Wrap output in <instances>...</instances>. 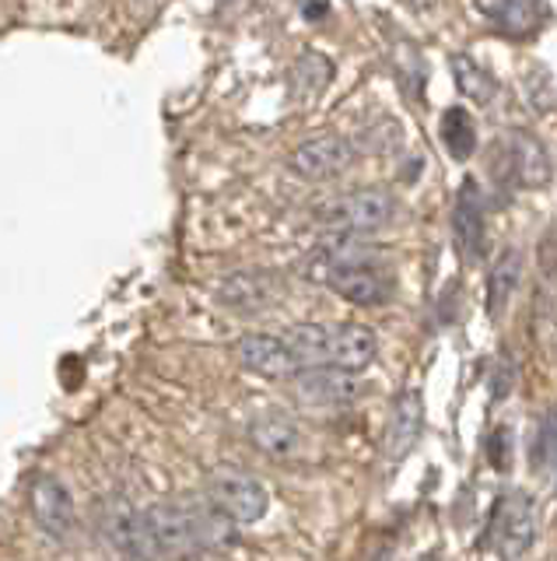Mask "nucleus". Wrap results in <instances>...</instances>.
<instances>
[{"label": "nucleus", "instance_id": "1", "mask_svg": "<svg viewBox=\"0 0 557 561\" xmlns=\"http://www.w3.org/2000/svg\"><path fill=\"white\" fill-rule=\"evenodd\" d=\"M154 558H186L224 548L235 537V523L221 516L207 495H183L144 508Z\"/></svg>", "mask_w": 557, "mask_h": 561}, {"label": "nucleus", "instance_id": "2", "mask_svg": "<svg viewBox=\"0 0 557 561\" xmlns=\"http://www.w3.org/2000/svg\"><path fill=\"white\" fill-rule=\"evenodd\" d=\"M326 232L337 236H372L379 228H386L396 218V197L382 186H361V190H347L340 197L323 201L312 210Z\"/></svg>", "mask_w": 557, "mask_h": 561}, {"label": "nucleus", "instance_id": "3", "mask_svg": "<svg viewBox=\"0 0 557 561\" xmlns=\"http://www.w3.org/2000/svg\"><path fill=\"white\" fill-rule=\"evenodd\" d=\"M204 495L211 499L218 513L229 516L235 526L259 523L267 516V505H270L267 488L259 484L250 470H239V467H218L207 473Z\"/></svg>", "mask_w": 557, "mask_h": 561}, {"label": "nucleus", "instance_id": "4", "mask_svg": "<svg viewBox=\"0 0 557 561\" xmlns=\"http://www.w3.org/2000/svg\"><path fill=\"white\" fill-rule=\"evenodd\" d=\"M491 172H498V180L539 190L550 183V154L539 140L526 130H512L504 134L498 158H491Z\"/></svg>", "mask_w": 557, "mask_h": 561}, {"label": "nucleus", "instance_id": "5", "mask_svg": "<svg viewBox=\"0 0 557 561\" xmlns=\"http://www.w3.org/2000/svg\"><path fill=\"white\" fill-rule=\"evenodd\" d=\"M355 158H358V148L347 137L320 134V137L302 140V145L288 154V169L305 183H329L351 169Z\"/></svg>", "mask_w": 557, "mask_h": 561}, {"label": "nucleus", "instance_id": "6", "mask_svg": "<svg viewBox=\"0 0 557 561\" xmlns=\"http://www.w3.org/2000/svg\"><path fill=\"white\" fill-rule=\"evenodd\" d=\"M28 505H32V519L43 534L54 540H67L78 526V508L74 495L67 491V484L57 473H36L28 484Z\"/></svg>", "mask_w": 557, "mask_h": 561}, {"label": "nucleus", "instance_id": "7", "mask_svg": "<svg viewBox=\"0 0 557 561\" xmlns=\"http://www.w3.org/2000/svg\"><path fill=\"white\" fill-rule=\"evenodd\" d=\"M536 540V505L522 491H509L495 513V551L504 561L526 558Z\"/></svg>", "mask_w": 557, "mask_h": 561}, {"label": "nucleus", "instance_id": "8", "mask_svg": "<svg viewBox=\"0 0 557 561\" xmlns=\"http://www.w3.org/2000/svg\"><path fill=\"white\" fill-rule=\"evenodd\" d=\"M235 358L246 373L259 376V379H294L302 373L299 358L291 355V347L285 344V337L277 333H242L235 341Z\"/></svg>", "mask_w": 557, "mask_h": 561}, {"label": "nucleus", "instance_id": "9", "mask_svg": "<svg viewBox=\"0 0 557 561\" xmlns=\"http://www.w3.org/2000/svg\"><path fill=\"white\" fill-rule=\"evenodd\" d=\"M291 393L299 397L309 408H347L364 393V382L355 373L344 368H302L291 379Z\"/></svg>", "mask_w": 557, "mask_h": 561}, {"label": "nucleus", "instance_id": "10", "mask_svg": "<svg viewBox=\"0 0 557 561\" xmlns=\"http://www.w3.org/2000/svg\"><path fill=\"white\" fill-rule=\"evenodd\" d=\"M452 232H456L460 253L469 263H480L487 250V210H484V193L477 180H463L456 193V207H452Z\"/></svg>", "mask_w": 557, "mask_h": 561}, {"label": "nucleus", "instance_id": "11", "mask_svg": "<svg viewBox=\"0 0 557 561\" xmlns=\"http://www.w3.org/2000/svg\"><path fill=\"white\" fill-rule=\"evenodd\" d=\"M214 298L224 309L259 312L277 298V277L270 271H232L214 285Z\"/></svg>", "mask_w": 557, "mask_h": 561}, {"label": "nucleus", "instance_id": "12", "mask_svg": "<svg viewBox=\"0 0 557 561\" xmlns=\"http://www.w3.org/2000/svg\"><path fill=\"white\" fill-rule=\"evenodd\" d=\"M329 288H334L344 302L351 306H361V309H372V306H382L390 302L393 295V274L379 267V260H369V263H358V267H347L340 274H334L326 280Z\"/></svg>", "mask_w": 557, "mask_h": 561}, {"label": "nucleus", "instance_id": "13", "mask_svg": "<svg viewBox=\"0 0 557 561\" xmlns=\"http://www.w3.org/2000/svg\"><path fill=\"white\" fill-rule=\"evenodd\" d=\"M379 355V337L372 327L364 323H329V351L326 365L344 368V373H361Z\"/></svg>", "mask_w": 557, "mask_h": 561}, {"label": "nucleus", "instance_id": "14", "mask_svg": "<svg viewBox=\"0 0 557 561\" xmlns=\"http://www.w3.org/2000/svg\"><path fill=\"white\" fill-rule=\"evenodd\" d=\"M425 428V403L417 390H404L390 408V421H386V438H382V453L390 456L393 463L407 460V453L417 446Z\"/></svg>", "mask_w": 557, "mask_h": 561}, {"label": "nucleus", "instance_id": "15", "mask_svg": "<svg viewBox=\"0 0 557 561\" xmlns=\"http://www.w3.org/2000/svg\"><path fill=\"white\" fill-rule=\"evenodd\" d=\"M250 443L274 460H288L302 449V428L299 421L281 411H264L250 421Z\"/></svg>", "mask_w": 557, "mask_h": 561}, {"label": "nucleus", "instance_id": "16", "mask_svg": "<svg viewBox=\"0 0 557 561\" xmlns=\"http://www.w3.org/2000/svg\"><path fill=\"white\" fill-rule=\"evenodd\" d=\"M519 288H522V253L515 245H504L491 267V277H487V316L501 320Z\"/></svg>", "mask_w": 557, "mask_h": 561}, {"label": "nucleus", "instance_id": "17", "mask_svg": "<svg viewBox=\"0 0 557 561\" xmlns=\"http://www.w3.org/2000/svg\"><path fill=\"white\" fill-rule=\"evenodd\" d=\"M281 337L291 347V355L299 358L302 368H326L329 323H294L281 333Z\"/></svg>", "mask_w": 557, "mask_h": 561}, {"label": "nucleus", "instance_id": "18", "mask_svg": "<svg viewBox=\"0 0 557 561\" xmlns=\"http://www.w3.org/2000/svg\"><path fill=\"white\" fill-rule=\"evenodd\" d=\"M439 137H442V148L456 158V162H466V158H474V151H477V123L463 105H449L442 113Z\"/></svg>", "mask_w": 557, "mask_h": 561}, {"label": "nucleus", "instance_id": "19", "mask_svg": "<svg viewBox=\"0 0 557 561\" xmlns=\"http://www.w3.org/2000/svg\"><path fill=\"white\" fill-rule=\"evenodd\" d=\"M452 81H456L460 95H466L469 102L477 105H487L495 95H498V81L487 67H480L469 53H460V57H452Z\"/></svg>", "mask_w": 557, "mask_h": 561}, {"label": "nucleus", "instance_id": "20", "mask_svg": "<svg viewBox=\"0 0 557 561\" xmlns=\"http://www.w3.org/2000/svg\"><path fill=\"white\" fill-rule=\"evenodd\" d=\"M544 22H547L544 0H504V8L498 14L501 32L512 35V39H522V35H536Z\"/></svg>", "mask_w": 557, "mask_h": 561}, {"label": "nucleus", "instance_id": "21", "mask_svg": "<svg viewBox=\"0 0 557 561\" xmlns=\"http://www.w3.org/2000/svg\"><path fill=\"white\" fill-rule=\"evenodd\" d=\"M329 78H334V64H329L323 53H302L299 60H294L291 67V84H294V92L299 95H320L323 88L329 84Z\"/></svg>", "mask_w": 557, "mask_h": 561}, {"label": "nucleus", "instance_id": "22", "mask_svg": "<svg viewBox=\"0 0 557 561\" xmlns=\"http://www.w3.org/2000/svg\"><path fill=\"white\" fill-rule=\"evenodd\" d=\"M302 14L309 18V22H316V18L329 14V0H305V4H302Z\"/></svg>", "mask_w": 557, "mask_h": 561}, {"label": "nucleus", "instance_id": "23", "mask_svg": "<svg viewBox=\"0 0 557 561\" xmlns=\"http://www.w3.org/2000/svg\"><path fill=\"white\" fill-rule=\"evenodd\" d=\"M474 4H477V11H480V14L498 18V14H501V8H504V0H474Z\"/></svg>", "mask_w": 557, "mask_h": 561}, {"label": "nucleus", "instance_id": "24", "mask_svg": "<svg viewBox=\"0 0 557 561\" xmlns=\"http://www.w3.org/2000/svg\"><path fill=\"white\" fill-rule=\"evenodd\" d=\"M550 460H554V481H557V443H554V453H550Z\"/></svg>", "mask_w": 557, "mask_h": 561}, {"label": "nucleus", "instance_id": "25", "mask_svg": "<svg viewBox=\"0 0 557 561\" xmlns=\"http://www.w3.org/2000/svg\"><path fill=\"white\" fill-rule=\"evenodd\" d=\"M407 4H425V0H407Z\"/></svg>", "mask_w": 557, "mask_h": 561}]
</instances>
